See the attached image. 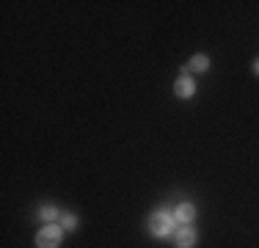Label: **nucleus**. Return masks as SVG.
<instances>
[{"label":"nucleus","mask_w":259,"mask_h":248,"mask_svg":"<svg viewBox=\"0 0 259 248\" xmlns=\"http://www.w3.org/2000/svg\"><path fill=\"white\" fill-rule=\"evenodd\" d=\"M174 223H177V218L168 210H157L149 218V232L155 234V237H168V234L174 232Z\"/></svg>","instance_id":"obj_1"},{"label":"nucleus","mask_w":259,"mask_h":248,"mask_svg":"<svg viewBox=\"0 0 259 248\" xmlns=\"http://www.w3.org/2000/svg\"><path fill=\"white\" fill-rule=\"evenodd\" d=\"M64 240V226H45L36 234V248H58Z\"/></svg>","instance_id":"obj_2"},{"label":"nucleus","mask_w":259,"mask_h":248,"mask_svg":"<svg viewBox=\"0 0 259 248\" xmlns=\"http://www.w3.org/2000/svg\"><path fill=\"white\" fill-rule=\"evenodd\" d=\"M196 232H193V226H180L174 232V243H177V248H193L196 245Z\"/></svg>","instance_id":"obj_3"},{"label":"nucleus","mask_w":259,"mask_h":248,"mask_svg":"<svg viewBox=\"0 0 259 248\" xmlns=\"http://www.w3.org/2000/svg\"><path fill=\"white\" fill-rule=\"evenodd\" d=\"M174 94H177V97H182V99L193 97V94H196V83H193V77H188V74H182V77L174 83Z\"/></svg>","instance_id":"obj_4"},{"label":"nucleus","mask_w":259,"mask_h":248,"mask_svg":"<svg viewBox=\"0 0 259 248\" xmlns=\"http://www.w3.org/2000/svg\"><path fill=\"white\" fill-rule=\"evenodd\" d=\"M174 218L180 221V223H193V218H196V207H193V204H188V201H182L180 207H177Z\"/></svg>","instance_id":"obj_5"},{"label":"nucleus","mask_w":259,"mask_h":248,"mask_svg":"<svg viewBox=\"0 0 259 248\" xmlns=\"http://www.w3.org/2000/svg\"><path fill=\"white\" fill-rule=\"evenodd\" d=\"M188 66H190L193 72H207V69H209V58H207L204 53H199V55H193V58H190Z\"/></svg>","instance_id":"obj_6"},{"label":"nucleus","mask_w":259,"mask_h":248,"mask_svg":"<svg viewBox=\"0 0 259 248\" xmlns=\"http://www.w3.org/2000/svg\"><path fill=\"white\" fill-rule=\"evenodd\" d=\"M39 218H41V221H47V223H55V221L61 218V213L53 207V204H45V207L39 210Z\"/></svg>","instance_id":"obj_7"},{"label":"nucleus","mask_w":259,"mask_h":248,"mask_svg":"<svg viewBox=\"0 0 259 248\" xmlns=\"http://www.w3.org/2000/svg\"><path fill=\"white\" fill-rule=\"evenodd\" d=\"M61 226L66 229V232H72V229L77 226V215H72V213H66V215H61Z\"/></svg>","instance_id":"obj_8"},{"label":"nucleus","mask_w":259,"mask_h":248,"mask_svg":"<svg viewBox=\"0 0 259 248\" xmlns=\"http://www.w3.org/2000/svg\"><path fill=\"white\" fill-rule=\"evenodd\" d=\"M254 72H256V74H259V58H256V61H254Z\"/></svg>","instance_id":"obj_9"}]
</instances>
